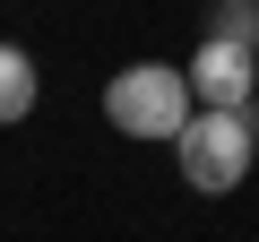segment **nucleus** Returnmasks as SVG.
I'll return each instance as SVG.
<instances>
[{
    "mask_svg": "<svg viewBox=\"0 0 259 242\" xmlns=\"http://www.w3.org/2000/svg\"><path fill=\"white\" fill-rule=\"evenodd\" d=\"M173 156H182V182H190V190H207V199L242 190V182H250V156H259L250 104H199L190 130L173 139Z\"/></svg>",
    "mask_w": 259,
    "mask_h": 242,
    "instance_id": "1",
    "label": "nucleus"
},
{
    "mask_svg": "<svg viewBox=\"0 0 259 242\" xmlns=\"http://www.w3.org/2000/svg\"><path fill=\"white\" fill-rule=\"evenodd\" d=\"M190 112H199V87L173 61H139V69H121L104 87V121H112L121 139H182Z\"/></svg>",
    "mask_w": 259,
    "mask_h": 242,
    "instance_id": "2",
    "label": "nucleus"
},
{
    "mask_svg": "<svg viewBox=\"0 0 259 242\" xmlns=\"http://www.w3.org/2000/svg\"><path fill=\"white\" fill-rule=\"evenodd\" d=\"M190 87H199V104H250V95H259V44L199 35V52H190Z\"/></svg>",
    "mask_w": 259,
    "mask_h": 242,
    "instance_id": "3",
    "label": "nucleus"
},
{
    "mask_svg": "<svg viewBox=\"0 0 259 242\" xmlns=\"http://www.w3.org/2000/svg\"><path fill=\"white\" fill-rule=\"evenodd\" d=\"M35 87H44V78H35V52H26V44H0V130L35 112Z\"/></svg>",
    "mask_w": 259,
    "mask_h": 242,
    "instance_id": "4",
    "label": "nucleus"
},
{
    "mask_svg": "<svg viewBox=\"0 0 259 242\" xmlns=\"http://www.w3.org/2000/svg\"><path fill=\"white\" fill-rule=\"evenodd\" d=\"M207 35H233V44H259V0H216V9H207Z\"/></svg>",
    "mask_w": 259,
    "mask_h": 242,
    "instance_id": "5",
    "label": "nucleus"
}]
</instances>
